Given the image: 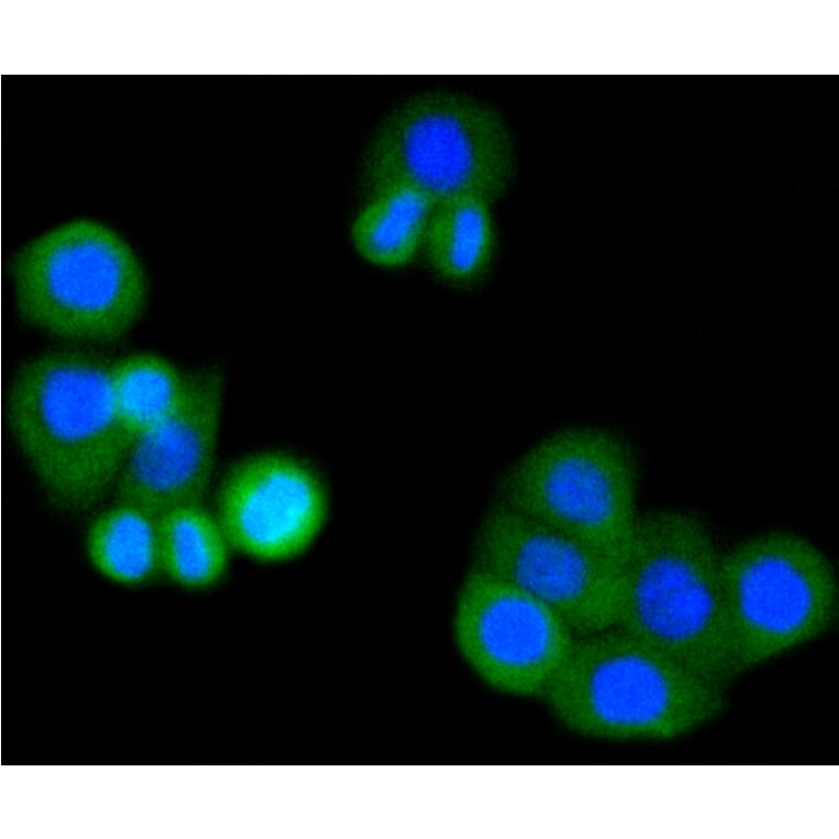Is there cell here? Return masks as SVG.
<instances>
[{"label":"cell","mask_w":839,"mask_h":839,"mask_svg":"<svg viewBox=\"0 0 839 839\" xmlns=\"http://www.w3.org/2000/svg\"><path fill=\"white\" fill-rule=\"evenodd\" d=\"M706 523L680 508L639 514L623 562L614 627L726 691L742 672Z\"/></svg>","instance_id":"cell-1"},{"label":"cell","mask_w":839,"mask_h":839,"mask_svg":"<svg viewBox=\"0 0 839 839\" xmlns=\"http://www.w3.org/2000/svg\"><path fill=\"white\" fill-rule=\"evenodd\" d=\"M113 361L77 347L44 350L18 368L8 422L49 503L92 507L113 488L128 440L120 423Z\"/></svg>","instance_id":"cell-2"},{"label":"cell","mask_w":839,"mask_h":839,"mask_svg":"<svg viewBox=\"0 0 839 839\" xmlns=\"http://www.w3.org/2000/svg\"><path fill=\"white\" fill-rule=\"evenodd\" d=\"M540 700L568 730L611 741L676 738L726 704L725 690L617 627L578 636Z\"/></svg>","instance_id":"cell-3"},{"label":"cell","mask_w":839,"mask_h":839,"mask_svg":"<svg viewBox=\"0 0 839 839\" xmlns=\"http://www.w3.org/2000/svg\"><path fill=\"white\" fill-rule=\"evenodd\" d=\"M10 272L22 320L55 336L91 343L123 336L147 299L144 266L112 227L75 219L36 236Z\"/></svg>","instance_id":"cell-4"},{"label":"cell","mask_w":839,"mask_h":839,"mask_svg":"<svg viewBox=\"0 0 839 839\" xmlns=\"http://www.w3.org/2000/svg\"><path fill=\"white\" fill-rule=\"evenodd\" d=\"M513 137L492 105L450 90H427L405 99L378 125L362 163L370 190L404 182L436 204L462 195L491 202L511 182Z\"/></svg>","instance_id":"cell-5"},{"label":"cell","mask_w":839,"mask_h":839,"mask_svg":"<svg viewBox=\"0 0 839 839\" xmlns=\"http://www.w3.org/2000/svg\"><path fill=\"white\" fill-rule=\"evenodd\" d=\"M629 444L597 427L541 439L500 477L496 500L624 562L639 517Z\"/></svg>","instance_id":"cell-6"},{"label":"cell","mask_w":839,"mask_h":839,"mask_svg":"<svg viewBox=\"0 0 839 839\" xmlns=\"http://www.w3.org/2000/svg\"><path fill=\"white\" fill-rule=\"evenodd\" d=\"M721 585L742 671L815 639L832 624L838 581L829 558L788 530L721 553Z\"/></svg>","instance_id":"cell-7"},{"label":"cell","mask_w":839,"mask_h":839,"mask_svg":"<svg viewBox=\"0 0 839 839\" xmlns=\"http://www.w3.org/2000/svg\"><path fill=\"white\" fill-rule=\"evenodd\" d=\"M471 559L548 606L577 636L615 626L623 562L496 499L474 532Z\"/></svg>","instance_id":"cell-8"},{"label":"cell","mask_w":839,"mask_h":839,"mask_svg":"<svg viewBox=\"0 0 839 839\" xmlns=\"http://www.w3.org/2000/svg\"><path fill=\"white\" fill-rule=\"evenodd\" d=\"M451 636L465 664L489 689L539 700L578 637L548 606L473 564L456 594Z\"/></svg>","instance_id":"cell-9"},{"label":"cell","mask_w":839,"mask_h":839,"mask_svg":"<svg viewBox=\"0 0 839 839\" xmlns=\"http://www.w3.org/2000/svg\"><path fill=\"white\" fill-rule=\"evenodd\" d=\"M329 483L307 457L259 449L235 459L214 496L217 517L233 551L267 567L305 556L331 517Z\"/></svg>","instance_id":"cell-10"},{"label":"cell","mask_w":839,"mask_h":839,"mask_svg":"<svg viewBox=\"0 0 839 839\" xmlns=\"http://www.w3.org/2000/svg\"><path fill=\"white\" fill-rule=\"evenodd\" d=\"M223 399L219 368L186 372L175 407L131 441L113 484L116 499L157 514L202 502L214 472Z\"/></svg>","instance_id":"cell-11"},{"label":"cell","mask_w":839,"mask_h":839,"mask_svg":"<svg viewBox=\"0 0 839 839\" xmlns=\"http://www.w3.org/2000/svg\"><path fill=\"white\" fill-rule=\"evenodd\" d=\"M85 551L94 571L109 582L127 589L147 586L163 575L159 514L116 499L89 522Z\"/></svg>","instance_id":"cell-12"},{"label":"cell","mask_w":839,"mask_h":839,"mask_svg":"<svg viewBox=\"0 0 839 839\" xmlns=\"http://www.w3.org/2000/svg\"><path fill=\"white\" fill-rule=\"evenodd\" d=\"M436 206L430 197L409 183L377 186L368 190V199L351 223L353 246L372 265L404 266L424 249Z\"/></svg>","instance_id":"cell-13"},{"label":"cell","mask_w":839,"mask_h":839,"mask_svg":"<svg viewBox=\"0 0 839 839\" xmlns=\"http://www.w3.org/2000/svg\"><path fill=\"white\" fill-rule=\"evenodd\" d=\"M159 545L163 577L181 590H213L230 572L233 548L214 512L202 502L160 513Z\"/></svg>","instance_id":"cell-14"},{"label":"cell","mask_w":839,"mask_h":839,"mask_svg":"<svg viewBox=\"0 0 839 839\" xmlns=\"http://www.w3.org/2000/svg\"><path fill=\"white\" fill-rule=\"evenodd\" d=\"M491 203L482 197L462 195L437 204L424 250L434 270L447 281L472 283L488 269L496 243Z\"/></svg>","instance_id":"cell-15"},{"label":"cell","mask_w":839,"mask_h":839,"mask_svg":"<svg viewBox=\"0 0 839 839\" xmlns=\"http://www.w3.org/2000/svg\"><path fill=\"white\" fill-rule=\"evenodd\" d=\"M112 381L130 446L175 407L183 392L186 372L158 354L135 351L113 361Z\"/></svg>","instance_id":"cell-16"}]
</instances>
